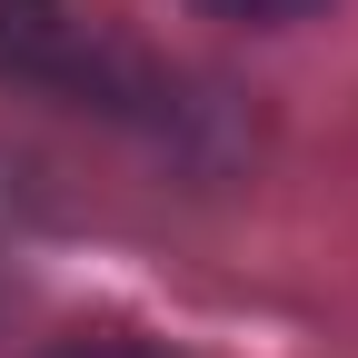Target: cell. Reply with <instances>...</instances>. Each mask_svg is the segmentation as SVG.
<instances>
[{
    "instance_id": "obj_1",
    "label": "cell",
    "mask_w": 358,
    "mask_h": 358,
    "mask_svg": "<svg viewBox=\"0 0 358 358\" xmlns=\"http://www.w3.org/2000/svg\"><path fill=\"white\" fill-rule=\"evenodd\" d=\"M50 50H60L50 0H0V60H50Z\"/></svg>"
},
{
    "instance_id": "obj_2",
    "label": "cell",
    "mask_w": 358,
    "mask_h": 358,
    "mask_svg": "<svg viewBox=\"0 0 358 358\" xmlns=\"http://www.w3.org/2000/svg\"><path fill=\"white\" fill-rule=\"evenodd\" d=\"M219 20H249V30H279V20H308L319 0H209Z\"/></svg>"
},
{
    "instance_id": "obj_3",
    "label": "cell",
    "mask_w": 358,
    "mask_h": 358,
    "mask_svg": "<svg viewBox=\"0 0 358 358\" xmlns=\"http://www.w3.org/2000/svg\"><path fill=\"white\" fill-rule=\"evenodd\" d=\"M50 358H159V348H140V338H70V348H50Z\"/></svg>"
}]
</instances>
